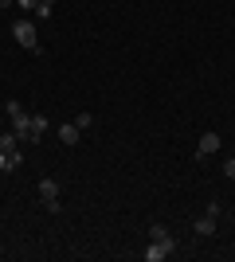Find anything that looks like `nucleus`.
Listing matches in <instances>:
<instances>
[{
	"label": "nucleus",
	"instance_id": "f257e3e1",
	"mask_svg": "<svg viewBox=\"0 0 235 262\" xmlns=\"http://www.w3.org/2000/svg\"><path fill=\"white\" fill-rule=\"evenodd\" d=\"M173 251H177V239L168 235V227L165 223H153V227H149V247L141 251V258L145 262H165Z\"/></svg>",
	"mask_w": 235,
	"mask_h": 262
},
{
	"label": "nucleus",
	"instance_id": "f03ea898",
	"mask_svg": "<svg viewBox=\"0 0 235 262\" xmlns=\"http://www.w3.org/2000/svg\"><path fill=\"white\" fill-rule=\"evenodd\" d=\"M8 121H12V133H16V137H20V141H32V114H28V110L20 106V102L12 98L8 106Z\"/></svg>",
	"mask_w": 235,
	"mask_h": 262
},
{
	"label": "nucleus",
	"instance_id": "7ed1b4c3",
	"mask_svg": "<svg viewBox=\"0 0 235 262\" xmlns=\"http://www.w3.org/2000/svg\"><path fill=\"white\" fill-rule=\"evenodd\" d=\"M12 39H16L24 51L44 55V47H39V35H35V24H32V20H16V24H12Z\"/></svg>",
	"mask_w": 235,
	"mask_h": 262
},
{
	"label": "nucleus",
	"instance_id": "20e7f679",
	"mask_svg": "<svg viewBox=\"0 0 235 262\" xmlns=\"http://www.w3.org/2000/svg\"><path fill=\"white\" fill-rule=\"evenodd\" d=\"M39 200H44V208L51 211V215H59V211H63V204H59V184L51 180V176H44V180H39Z\"/></svg>",
	"mask_w": 235,
	"mask_h": 262
},
{
	"label": "nucleus",
	"instance_id": "39448f33",
	"mask_svg": "<svg viewBox=\"0 0 235 262\" xmlns=\"http://www.w3.org/2000/svg\"><path fill=\"white\" fill-rule=\"evenodd\" d=\"M0 149H4V153H8V164L12 168H20V161H24V153H20V137H16V133H4V137H0Z\"/></svg>",
	"mask_w": 235,
	"mask_h": 262
},
{
	"label": "nucleus",
	"instance_id": "423d86ee",
	"mask_svg": "<svg viewBox=\"0 0 235 262\" xmlns=\"http://www.w3.org/2000/svg\"><path fill=\"white\" fill-rule=\"evenodd\" d=\"M220 145H224V137H220L216 129H208V133L200 137V145H196V161H204V157H212V153H220Z\"/></svg>",
	"mask_w": 235,
	"mask_h": 262
},
{
	"label": "nucleus",
	"instance_id": "0eeeda50",
	"mask_svg": "<svg viewBox=\"0 0 235 262\" xmlns=\"http://www.w3.org/2000/svg\"><path fill=\"white\" fill-rule=\"evenodd\" d=\"M192 231H196L200 239H208V235H216V215H208V211H204L200 219H192Z\"/></svg>",
	"mask_w": 235,
	"mask_h": 262
},
{
	"label": "nucleus",
	"instance_id": "6e6552de",
	"mask_svg": "<svg viewBox=\"0 0 235 262\" xmlns=\"http://www.w3.org/2000/svg\"><path fill=\"white\" fill-rule=\"evenodd\" d=\"M55 133H59V141L67 145V149H71V145H78V137H82V129H78L75 121H67V125H59Z\"/></svg>",
	"mask_w": 235,
	"mask_h": 262
},
{
	"label": "nucleus",
	"instance_id": "1a4fd4ad",
	"mask_svg": "<svg viewBox=\"0 0 235 262\" xmlns=\"http://www.w3.org/2000/svg\"><path fill=\"white\" fill-rule=\"evenodd\" d=\"M47 125H51V121H47V114H32V145L47 133Z\"/></svg>",
	"mask_w": 235,
	"mask_h": 262
},
{
	"label": "nucleus",
	"instance_id": "9d476101",
	"mask_svg": "<svg viewBox=\"0 0 235 262\" xmlns=\"http://www.w3.org/2000/svg\"><path fill=\"white\" fill-rule=\"evenodd\" d=\"M75 125H78L82 133H87V129H94V114H90V110H82V114L75 118Z\"/></svg>",
	"mask_w": 235,
	"mask_h": 262
},
{
	"label": "nucleus",
	"instance_id": "9b49d317",
	"mask_svg": "<svg viewBox=\"0 0 235 262\" xmlns=\"http://www.w3.org/2000/svg\"><path fill=\"white\" fill-rule=\"evenodd\" d=\"M51 12H55V0H39V4H35V16H39V20H47Z\"/></svg>",
	"mask_w": 235,
	"mask_h": 262
},
{
	"label": "nucleus",
	"instance_id": "f8f14e48",
	"mask_svg": "<svg viewBox=\"0 0 235 262\" xmlns=\"http://www.w3.org/2000/svg\"><path fill=\"white\" fill-rule=\"evenodd\" d=\"M224 176H227V180H235V157H227V161H224Z\"/></svg>",
	"mask_w": 235,
	"mask_h": 262
},
{
	"label": "nucleus",
	"instance_id": "ddd939ff",
	"mask_svg": "<svg viewBox=\"0 0 235 262\" xmlns=\"http://www.w3.org/2000/svg\"><path fill=\"white\" fill-rule=\"evenodd\" d=\"M35 4L39 0H16V8H24V12H35Z\"/></svg>",
	"mask_w": 235,
	"mask_h": 262
},
{
	"label": "nucleus",
	"instance_id": "4468645a",
	"mask_svg": "<svg viewBox=\"0 0 235 262\" xmlns=\"http://www.w3.org/2000/svg\"><path fill=\"white\" fill-rule=\"evenodd\" d=\"M0 172H12V164H8V153L0 149Z\"/></svg>",
	"mask_w": 235,
	"mask_h": 262
}]
</instances>
